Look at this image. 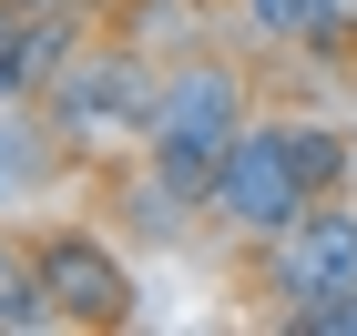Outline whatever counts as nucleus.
<instances>
[{"label": "nucleus", "instance_id": "obj_1", "mask_svg": "<svg viewBox=\"0 0 357 336\" xmlns=\"http://www.w3.org/2000/svg\"><path fill=\"white\" fill-rule=\"evenodd\" d=\"M41 296L61 316H123V265L92 245H41Z\"/></svg>", "mask_w": 357, "mask_h": 336}, {"label": "nucleus", "instance_id": "obj_2", "mask_svg": "<svg viewBox=\"0 0 357 336\" xmlns=\"http://www.w3.org/2000/svg\"><path fill=\"white\" fill-rule=\"evenodd\" d=\"M347 265H357V224H347V214L306 224V234H296V255H286V275H296V296H306V285H337Z\"/></svg>", "mask_w": 357, "mask_h": 336}, {"label": "nucleus", "instance_id": "obj_3", "mask_svg": "<svg viewBox=\"0 0 357 336\" xmlns=\"http://www.w3.org/2000/svg\"><path fill=\"white\" fill-rule=\"evenodd\" d=\"M225 153V82H204V92H184V102H174V163H215Z\"/></svg>", "mask_w": 357, "mask_h": 336}, {"label": "nucleus", "instance_id": "obj_4", "mask_svg": "<svg viewBox=\"0 0 357 336\" xmlns=\"http://www.w3.org/2000/svg\"><path fill=\"white\" fill-rule=\"evenodd\" d=\"M31 296H41V275H21V265L0 255V316H31Z\"/></svg>", "mask_w": 357, "mask_h": 336}]
</instances>
